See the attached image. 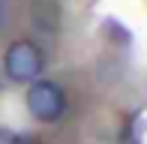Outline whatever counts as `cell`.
I'll return each mask as SVG.
<instances>
[{
  "mask_svg": "<svg viewBox=\"0 0 147 144\" xmlns=\"http://www.w3.org/2000/svg\"><path fill=\"white\" fill-rule=\"evenodd\" d=\"M27 111L42 123H54L66 111V93L54 81H33L27 90Z\"/></svg>",
  "mask_w": 147,
  "mask_h": 144,
  "instance_id": "obj_2",
  "label": "cell"
},
{
  "mask_svg": "<svg viewBox=\"0 0 147 144\" xmlns=\"http://www.w3.org/2000/svg\"><path fill=\"white\" fill-rule=\"evenodd\" d=\"M42 66H45L42 51H39L33 42H27V39H18V42H12L9 48H6L3 72H6L9 81H15V84H30V81H36V78H39Z\"/></svg>",
  "mask_w": 147,
  "mask_h": 144,
  "instance_id": "obj_1",
  "label": "cell"
},
{
  "mask_svg": "<svg viewBox=\"0 0 147 144\" xmlns=\"http://www.w3.org/2000/svg\"><path fill=\"white\" fill-rule=\"evenodd\" d=\"M24 144H36V141H24Z\"/></svg>",
  "mask_w": 147,
  "mask_h": 144,
  "instance_id": "obj_5",
  "label": "cell"
},
{
  "mask_svg": "<svg viewBox=\"0 0 147 144\" xmlns=\"http://www.w3.org/2000/svg\"><path fill=\"white\" fill-rule=\"evenodd\" d=\"M0 144H18V135L12 129H0Z\"/></svg>",
  "mask_w": 147,
  "mask_h": 144,
  "instance_id": "obj_3",
  "label": "cell"
},
{
  "mask_svg": "<svg viewBox=\"0 0 147 144\" xmlns=\"http://www.w3.org/2000/svg\"><path fill=\"white\" fill-rule=\"evenodd\" d=\"M0 21H3V9H0Z\"/></svg>",
  "mask_w": 147,
  "mask_h": 144,
  "instance_id": "obj_4",
  "label": "cell"
}]
</instances>
